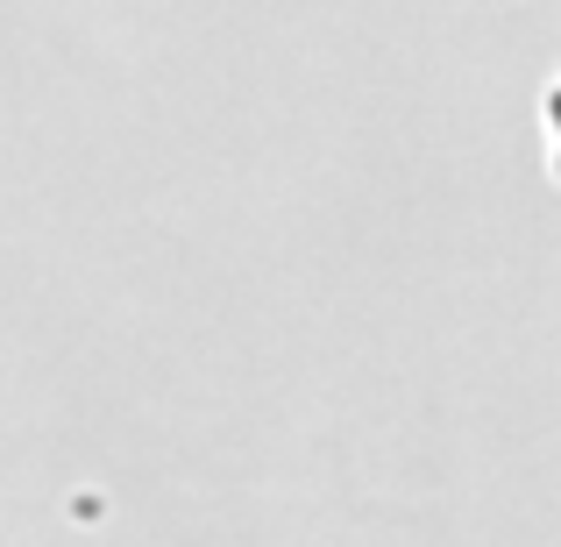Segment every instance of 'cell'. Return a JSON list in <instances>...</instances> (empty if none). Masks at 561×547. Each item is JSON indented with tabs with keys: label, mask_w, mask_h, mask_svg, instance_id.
<instances>
[{
	"label": "cell",
	"mask_w": 561,
	"mask_h": 547,
	"mask_svg": "<svg viewBox=\"0 0 561 547\" xmlns=\"http://www.w3.org/2000/svg\"><path fill=\"white\" fill-rule=\"evenodd\" d=\"M540 122H548V171L561 179V79L548 86V100H540Z\"/></svg>",
	"instance_id": "6da1fadb"
}]
</instances>
